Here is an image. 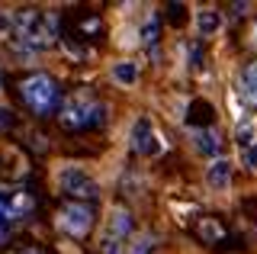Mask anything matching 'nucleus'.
Here are the masks:
<instances>
[{"mask_svg":"<svg viewBox=\"0 0 257 254\" xmlns=\"http://www.w3.org/2000/svg\"><path fill=\"white\" fill-rule=\"evenodd\" d=\"M13 33L29 49H48L58 39V17L48 10H20L13 13Z\"/></svg>","mask_w":257,"mask_h":254,"instance_id":"nucleus-1","label":"nucleus"},{"mask_svg":"<svg viewBox=\"0 0 257 254\" xmlns=\"http://www.w3.org/2000/svg\"><path fill=\"white\" fill-rule=\"evenodd\" d=\"M55 187H58L64 196L77 200V203H93V200H100V193H103L100 180H96L84 164H77V161L55 164Z\"/></svg>","mask_w":257,"mask_h":254,"instance_id":"nucleus-2","label":"nucleus"},{"mask_svg":"<svg viewBox=\"0 0 257 254\" xmlns=\"http://www.w3.org/2000/svg\"><path fill=\"white\" fill-rule=\"evenodd\" d=\"M103 119V103L93 97L90 90H71L68 97L61 100V109H58V122L64 129H93L100 125Z\"/></svg>","mask_w":257,"mask_h":254,"instance_id":"nucleus-3","label":"nucleus"},{"mask_svg":"<svg viewBox=\"0 0 257 254\" xmlns=\"http://www.w3.org/2000/svg\"><path fill=\"white\" fill-rule=\"evenodd\" d=\"M20 93H23V103L32 109L36 116H52L61 109V90H58V81L45 71H36V74L23 77L20 84Z\"/></svg>","mask_w":257,"mask_h":254,"instance_id":"nucleus-4","label":"nucleus"},{"mask_svg":"<svg viewBox=\"0 0 257 254\" xmlns=\"http://www.w3.org/2000/svg\"><path fill=\"white\" fill-rule=\"evenodd\" d=\"M32 206H36V200H32L29 190L0 187V244H7L16 235V228L29 219Z\"/></svg>","mask_w":257,"mask_h":254,"instance_id":"nucleus-5","label":"nucleus"},{"mask_svg":"<svg viewBox=\"0 0 257 254\" xmlns=\"http://www.w3.org/2000/svg\"><path fill=\"white\" fill-rule=\"evenodd\" d=\"M93 225H96V212L90 203L71 200V203H61L58 212H55V228L68 238H87L93 232Z\"/></svg>","mask_w":257,"mask_h":254,"instance_id":"nucleus-6","label":"nucleus"},{"mask_svg":"<svg viewBox=\"0 0 257 254\" xmlns=\"http://www.w3.org/2000/svg\"><path fill=\"white\" fill-rule=\"evenodd\" d=\"M132 235V216L125 206H112L100 235H96V251L100 254H119L125 248V238Z\"/></svg>","mask_w":257,"mask_h":254,"instance_id":"nucleus-7","label":"nucleus"},{"mask_svg":"<svg viewBox=\"0 0 257 254\" xmlns=\"http://www.w3.org/2000/svg\"><path fill=\"white\" fill-rule=\"evenodd\" d=\"M128 145H132V152L142 155V158H151V155L161 152V139H158V132H155V125H151L148 116H139V119L132 122Z\"/></svg>","mask_w":257,"mask_h":254,"instance_id":"nucleus-8","label":"nucleus"},{"mask_svg":"<svg viewBox=\"0 0 257 254\" xmlns=\"http://www.w3.org/2000/svg\"><path fill=\"white\" fill-rule=\"evenodd\" d=\"M203 180H206V187L212 190V193H225V190L231 187V161H228V158H215V161H209L206 171H203Z\"/></svg>","mask_w":257,"mask_h":254,"instance_id":"nucleus-9","label":"nucleus"},{"mask_svg":"<svg viewBox=\"0 0 257 254\" xmlns=\"http://www.w3.org/2000/svg\"><path fill=\"white\" fill-rule=\"evenodd\" d=\"M190 142L193 148H196L203 158H209V161H215V158H222V136L219 129H190Z\"/></svg>","mask_w":257,"mask_h":254,"instance_id":"nucleus-10","label":"nucleus"},{"mask_svg":"<svg viewBox=\"0 0 257 254\" xmlns=\"http://www.w3.org/2000/svg\"><path fill=\"white\" fill-rule=\"evenodd\" d=\"M238 97L247 106H257V61H247L238 74Z\"/></svg>","mask_w":257,"mask_h":254,"instance_id":"nucleus-11","label":"nucleus"},{"mask_svg":"<svg viewBox=\"0 0 257 254\" xmlns=\"http://www.w3.org/2000/svg\"><path fill=\"white\" fill-rule=\"evenodd\" d=\"M193 23H196V36L199 39H212L222 29V13L212 10V7H203V10H196Z\"/></svg>","mask_w":257,"mask_h":254,"instance_id":"nucleus-12","label":"nucleus"},{"mask_svg":"<svg viewBox=\"0 0 257 254\" xmlns=\"http://www.w3.org/2000/svg\"><path fill=\"white\" fill-rule=\"evenodd\" d=\"M109 77H112V84H119V87H135L139 84V77H142V68H139V61H116V65L109 68Z\"/></svg>","mask_w":257,"mask_h":254,"instance_id":"nucleus-13","label":"nucleus"},{"mask_svg":"<svg viewBox=\"0 0 257 254\" xmlns=\"http://www.w3.org/2000/svg\"><path fill=\"white\" fill-rule=\"evenodd\" d=\"M238 158H241V168H244V171L257 174V139L247 142V145H241L238 148Z\"/></svg>","mask_w":257,"mask_h":254,"instance_id":"nucleus-14","label":"nucleus"},{"mask_svg":"<svg viewBox=\"0 0 257 254\" xmlns=\"http://www.w3.org/2000/svg\"><path fill=\"white\" fill-rule=\"evenodd\" d=\"M155 251V235H135L128 244V254H151Z\"/></svg>","mask_w":257,"mask_h":254,"instance_id":"nucleus-15","label":"nucleus"},{"mask_svg":"<svg viewBox=\"0 0 257 254\" xmlns=\"http://www.w3.org/2000/svg\"><path fill=\"white\" fill-rule=\"evenodd\" d=\"M7 125H13V113L7 106H0V129H7Z\"/></svg>","mask_w":257,"mask_h":254,"instance_id":"nucleus-16","label":"nucleus"},{"mask_svg":"<svg viewBox=\"0 0 257 254\" xmlns=\"http://www.w3.org/2000/svg\"><path fill=\"white\" fill-rule=\"evenodd\" d=\"M13 254H45L42 248H20V251H13Z\"/></svg>","mask_w":257,"mask_h":254,"instance_id":"nucleus-17","label":"nucleus"},{"mask_svg":"<svg viewBox=\"0 0 257 254\" xmlns=\"http://www.w3.org/2000/svg\"><path fill=\"white\" fill-rule=\"evenodd\" d=\"M251 45L257 49V23H254V29H251Z\"/></svg>","mask_w":257,"mask_h":254,"instance_id":"nucleus-18","label":"nucleus"}]
</instances>
